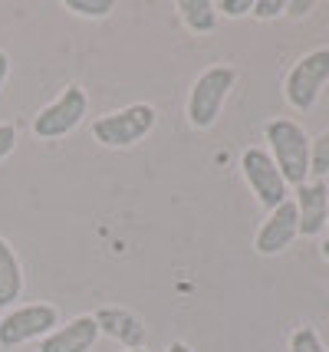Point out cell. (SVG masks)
<instances>
[{
  "mask_svg": "<svg viewBox=\"0 0 329 352\" xmlns=\"http://www.w3.org/2000/svg\"><path fill=\"white\" fill-rule=\"evenodd\" d=\"M266 145H270V158L280 168L283 182L293 188L310 182V138L303 132V125H297L293 119L266 122Z\"/></svg>",
  "mask_w": 329,
  "mask_h": 352,
  "instance_id": "6da1fadb",
  "label": "cell"
},
{
  "mask_svg": "<svg viewBox=\"0 0 329 352\" xmlns=\"http://www.w3.org/2000/svg\"><path fill=\"white\" fill-rule=\"evenodd\" d=\"M234 82H237L234 66H211V69H204L188 92V109H185L188 112V122L194 129H201V132L211 129V125L218 122L224 99H227V92L234 89Z\"/></svg>",
  "mask_w": 329,
  "mask_h": 352,
  "instance_id": "7a4b0ae2",
  "label": "cell"
},
{
  "mask_svg": "<svg viewBox=\"0 0 329 352\" xmlns=\"http://www.w3.org/2000/svg\"><path fill=\"white\" fill-rule=\"evenodd\" d=\"M155 106L148 102H132V106L99 116L93 122V138L106 148H128L155 129Z\"/></svg>",
  "mask_w": 329,
  "mask_h": 352,
  "instance_id": "3957f363",
  "label": "cell"
},
{
  "mask_svg": "<svg viewBox=\"0 0 329 352\" xmlns=\"http://www.w3.org/2000/svg\"><path fill=\"white\" fill-rule=\"evenodd\" d=\"M60 326V313L49 303H23L0 316V346L14 349L30 339H47Z\"/></svg>",
  "mask_w": 329,
  "mask_h": 352,
  "instance_id": "277c9868",
  "label": "cell"
},
{
  "mask_svg": "<svg viewBox=\"0 0 329 352\" xmlns=\"http://www.w3.org/2000/svg\"><path fill=\"white\" fill-rule=\"evenodd\" d=\"M329 82V50H310L303 60L293 63V69L286 73V82H283V92H286V102L299 112L316 106L323 86Z\"/></svg>",
  "mask_w": 329,
  "mask_h": 352,
  "instance_id": "5b68a950",
  "label": "cell"
},
{
  "mask_svg": "<svg viewBox=\"0 0 329 352\" xmlns=\"http://www.w3.org/2000/svg\"><path fill=\"white\" fill-rule=\"evenodd\" d=\"M89 109V96L82 86H66L49 106H43L36 116H33V135L36 138H63L69 135L82 116Z\"/></svg>",
  "mask_w": 329,
  "mask_h": 352,
  "instance_id": "8992f818",
  "label": "cell"
},
{
  "mask_svg": "<svg viewBox=\"0 0 329 352\" xmlns=\"http://www.w3.org/2000/svg\"><path fill=\"white\" fill-rule=\"evenodd\" d=\"M240 171H244L251 191L257 195V201L264 204L266 211L280 208L283 201H286V188H290V184L283 182V175H280V168L273 165L270 152H264V148H247V152L240 155Z\"/></svg>",
  "mask_w": 329,
  "mask_h": 352,
  "instance_id": "52a82bcc",
  "label": "cell"
},
{
  "mask_svg": "<svg viewBox=\"0 0 329 352\" xmlns=\"http://www.w3.org/2000/svg\"><path fill=\"white\" fill-rule=\"evenodd\" d=\"M297 237H299L297 204L286 198L280 208H273V211L266 214V221L260 224V230H257V241H253V247H257V254L273 257V254L286 250V247L293 244Z\"/></svg>",
  "mask_w": 329,
  "mask_h": 352,
  "instance_id": "ba28073f",
  "label": "cell"
},
{
  "mask_svg": "<svg viewBox=\"0 0 329 352\" xmlns=\"http://www.w3.org/2000/svg\"><path fill=\"white\" fill-rule=\"evenodd\" d=\"M99 336L102 333L93 316H73L69 322L56 326L47 339H40V352H89Z\"/></svg>",
  "mask_w": 329,
  "mask_h": 352,
  "instance_id": "9c48e42d",
  "label": "cell"
},
{
  "mask_svg": "<svg viewBox=\"0 0 329 352\" xmlns=\"http://www.w3.org/2000/svg\"><path fill=\"white\" fill-rule=\"evenodd\" d=\"M297 217H299V237H316L326 228L329 211V188L326 182H306L297 188Z\"/></svg>",
  "mask_w": 329,
  "mask_h": 352,
  "instance_id": "30bf717a",
  "label": "cell"
},
{
  "mask_svg": "<svg viewBox=\"0 0 329 352\" xmlns=\"http://www.w3.org/2000/svg\"><path fill=\"white\" fill-rule=\"evenodd\" d=\"M93 320L99 326V333L122 342L126 349H145V326L135 313H128L122 307H102L93 313Z\"/></svg>",
  "mask_w": 329,
  "mask_h": 352,
  "instance_id": "8fae6325",
  "label": "cell"
},
{
  "mask_svg": "<svg viewBox=\"0 0 329 352\" xmlns=\"http://www.w3.org/2000/svg\"><path fill=\"white\" fill-rule=\"evenodd\" d=\"M20 296H23V267L14 247L0 237V309L14 307Z\"/></svg>",
  "mask_w": 329,
  "mask_h": 352,
  "instance_id": "7c38bea8",
  "label": "cell"
},
{
  "mask_svg": "<svg viewBox=\"0 0 329 352\" xmlns=\"http://www.w3.org/2000/svg\"><path fill=\"white\" fill-rule=\"evenodd\" d=\"M174 7H178V16H181V23H185L188 30L211 33L218 27V10H214L211 0H178Z\"/></svg>",
  "mask_w": 329,
  "mask_h": 352,
  "instance_id": "4fadbf2b",
  "label": "cell"
},
{
  "mask_svg": "<svg viewBox=\"0 0 329 352\" xmlns=\"http://www.w3.org/2000/svg\"><path fill=\"white\" fill-rule=\"evenodd\" d=\"M310 175L313 182H323L329 175V132L310 142Z\"/></svg>",
  "mask_w": 329,
  "mask_h": 352,
  "instance_id": "5bb4252c",
  "label": "cell"
},
{
  "mask_svg": "<svg viewBox=\"0 0 329 352\" xmlns=\"http://www.w3.org/2000/svg\"><path fill=\"white\" fill-rule=\"evenodd\" d=\"M66 10H73L76 16H89V20H99V16H109L115 10L112 0H66Z\"/></svg>",
  "mask_w": 329,
  "mask_h": 352,
  "instance_id": "9a60e30c",
  "label": "cell"
},
{
  "mask_svg": "<svg viewBox=\"0 0 329 352\" xmlns=\"http://www.w3.org/2000/svg\"><path fill=\"white\" fill-rule=\"evenodd\" d=\"M290 352H326V346H323V339L313 326H299L290 336Z\"/></svg>",
  "mask_w": 329,
  "mask_h": 352,
  "instance_id": "2e32d148",
  "label": "cell"
},
{
  "mask_svg": "<svg viewBox=\"0 0 329 352\" xmlns=\"http://www.w3.org/2000/svg\"><path fill=\"white\" fill-rule=\"evenodd\" d=\"M251 14L257 16V20H273V16L286 14V3H283V0H253Z\"/></svg>",
  "mask_w": 329,
  "mask_h": 352,
  "instance_id": "e0dca14e",
  "label": "cell"
},
{
  "mask_svg": "<svg viewBox=\"0 0 329 352\" xmlns=\"http://www.w3.org/2000/svg\"><path fill=\"white\" fill-rule=\"evenodd\" d=\"M253 7V0H218L214 3V10H218V16H231V20H237V16H247Z\"/></svg>",
  "mask_w": 329,
  "mask_h": 352,
  "instance_id": "ac0fdd59",
  "label": "cell"
},
{
  "mask_svg": "<svg viewBox=\"0 0 329 352\" xmlns=\"http://www.w3.org/2000/svg\"><path fill=\"white\" fill-rule=\"evenodd\" d=\"M16 148V125L14 122H0V162Z\"/></svg>",
  "mask_w": 329,
  "mask_h": 352,
  "instance_id": "d6986e66",
  "label": "cell"
},
{
  "mask_svg": "<svg viewBox=\"0 0 329 352\" xmlns=\"http://www.w3.org/2000/svg\"><path fill=\"white\" fill-rule=\"evenodd\" d=\"M313 7H316L313 0H303V3H299V0H297V3H286V14H293V16H303V14H310Z\"/></svg>",
  "mask_w": 329,
  "mask_h": 352,
  "instance_id": "ffe728a7",
  "label": "cell"
},
{
  "mask_svg": "<svg viewBox=\"0 0 329 352\" xmlns=\"http://www.w3.org/2000/svg\"><path fill=\"white\" fill-rule=\"evenodd\" d=\"M7 76H10V56L0 50V89H3V82H7Z\"/></svg>",
  "mask_w": 329,
  "mask_h": 352,
  "instance_id": "44dd1931",
  "label": "cell"
},
{
  "mask_svg": "<svg viewBox=\"0 0 329 352\" xmlns=\"http://www.w3.org/2000/svg\"><path fill=\"white\" fill-rule=\"evenodd\" d=\"M165 352H194V349H191L188 342H181V339H174V342H172V346H168V349H165Z\"/></svg>",
  "mask_w": 329,
  "mask_h": 352,
  "instance_id": "7402d4cb",
  "label": "cell"
},
{
  "mask_svg": "<svg viewBox=\"0 0 329 352\" xmlns=\"http://www.w3.org/2000/svg\"><path fill=\"white\" fill-rule=\"evenodd\" d=\"M319 250H323V257H326V261H329V237H326V241H323V247H319Z\"/></svg>",
  "mask_w": 329,
  "mask_h": 352,
  "instance_id": "603a6c76",
  "label": "cell"
},
{
  "mask_svg": "<svg viewBox=\"0 0 329 352\" xmlns=\"http://www.w3.org/2000/svg\"><path fill=\"white\" fill-rule=\"evenodd\" d=\"M126 352H148V349H126Z\"/></svg>",
  "mask_w": 329,
  "mask_h": 352,
  "instance_id": "cb8c5ba5",
  "label": "cell"
},
{
  "mask_svg": "<svg viewBox=\"0 0 329 352\" xmlns=\"http://www.w3.org/2000/svg\"><path fill=\"white\" fill-rule=\"evenodd\" d=\"M326 224H329V211H326Z\"/></svg>",
  "mask_w": 329,
  "mask_h": 352,
  "instance_id": "d4e9b609",
  "label": "cell"
}]
</instances>
